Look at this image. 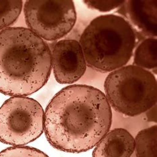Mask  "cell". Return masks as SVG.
<instances>
[{"label": "cell", "mask_w": 157, "mask_h": 157, "mask_svg": "<svg viewBox=\"0 0 157 157\" xmlns=\"http://www.w3.org/2000/svg\"><path fill=\"white\" fill-rule=\"evenodd\" d=\"M22 7L23 2L21 0H0V30L7 28L17 21Z\"/></svg>", "instance_id": "cell-12"}, {"label": "cell", "mask_w": 157, "mask_h": 157, "mask_svg": "<svg viewBox=\"0 0 157 157\" xmlns=\"http://www.w3.org/2000/svg\"><path fill=\"white\" fill-rule=\"evenodd\" d=\"M0 157H48L43 151L29 147H13L0 152Z\"/></svg>", "instance_id": "cell-13"}, {"label": "cell", "mask_w": 157, "mask_h": 157, "mask_svg": "<svg viewBox=\"0 0 157 157\" xmlns=\"http://www.w3.org/2000/svg\"><path fill=\"white\" fill-rule=\"evenodd\" d=\"M111 123L112 111L105 94L92 86L74 85L60 91L48 103L44 130L53 147L80 153L96 147Z\"/></svg>", "instance_id": "cell-1"}, {"label": "cell", "mask_w": 157, "mask_h": 157, "mask_svg": "<svg viewBox=\"0 0 157 157\" xmlns=\"http://www.w3.org/2000/svg\"><path fill=\"white\" fill-rule=\"evenodd\" d=\"M136 43L137 34L131 24L114 14L93 19L80 39L86 64L101 72L124 67L133 55Z\"/></svg>", "instance_id": "cell-3"}, {"label": "cell", "mask_w": 157, "mask_h": 157, "mask_svg": "<svg viewBox=\"0 0 157 157\" xmlns=\"http://www.w3.org/2000/svg\"><path fill=\"white\" fill-rule=\"evenodd\" d=\"M104 90L110 107L127 116L145 113L156 103L155 75L134 65L111 71L105 80Z\"/></svg>", "instance_id": "cell-4"}, {"label": "cell", "mask_w": 157, "mask_h": 157, "mask_svg": "<svg viewBox=\"0 0 157 157\" xmlns=\"http://www.w3.org/2000/svg\"><path fill=\"white\" fill-rule=\"evenodd\" d=\"M24 15L29 30L47 41L63 38L76 22L75 6L70 0L26 1Z\"/></svg>", "instance_id": "cell-6"}, {"label": "cell", "mask_w": 157, "mask_h": 157, "mask_svg": "<svg viewBox=\"0 0 157 157\" xmlns=\"http://www.w3.org/2000/svg\"><path fill=\"white\" fill-rule=\"evenodd\" d=\"M125 1H84L86 4L90 9L96 10L101 12H107L113 10L123 6Z\"/></svg>", "instance_id": "cell-14"}, {"label": "cell", "mask_w": 157, "mask_h": 157, "mask_svg": "<svg viewBox=\"0 0 157 157\" xmlns=\"http://www.w3.org/2000/svg\"><path fill=\"white\" fill-rule=\"evenodd\" d=\"M44 113L33 99L13 97L0 107V141L23 146L34 141L44 131Z\"/></svg>", "instance_id": "cell-5"}, {"label": "cell", "mask_w": 157, "mask_h": 157, "mask_svg": "<svg viewBox=\"0 0 157 157\" xmlns=\"http://www.w3.org/2000/svg\"><path fill=\"white\" fill-rule=\"evenodd\" d=\"M52 69L48 44L29 29L0 30V92L27 96L47 83Z\"/></svg>", "instance_id": "cell-2"}, {"label": "cell", "mask_w": 157, "mask_h": 157, "mask_svg": "<svg viewBox=\"0 0 157 157\" xmlns=\"http://www.w3.org/2000/svg\"><path fill=\"white\" fill-rule=\"evenodd\" d=\"M53 72L60 84L78 81L86 71V61L81 45L74 39L58 41L52 51Z\"/></svg>", "instance_id": "cell-7"}, {"label": "cell", "mask_w": 157, "mask_h": 157, "mask_svg": "<svg viewBox=\"0 0 157 157\" xmlns=\"http://www.w3.org/2000/svg\"><path fill=\"white\" fill-rule=\"evenodd\" d=\"M123 6L135 26L147 35L155 38L157 35L156 1H128Z\"/></svg>", "instance_id": "cell-9"}, {"label": "cell", "mask_w": 157, "mask_h": 157, "mask_svg": "<svg viewBox=\"0 0 157 157\" xmlns=\"http://www.w3.org/2000/svg\"><path fill=\"white\" fill-rule=\"evenodd\" d=\"M134 65L144 69L157 67V40L148 38L140 43L134 53Z\"/></svg>", "instance_id": "cell-10"}, {"label": "cell", "mask_w": 157, "mask_h": 157, "mask_svg": "<svg viewBox=\"0 0 157 157\" xmlns=\"http://www.w3.org/2000/svg\"><path fill=\"white\" fill-rule=\"evenodd\" d=\"M135 151V139L127 130L115 129L108 132L96 147L93 157H131Z\"/></svg>", "instance_id": "cell-8"}, {"label": "cell", "mask_w": 157, "mask_h": 157, "mask_svg": "<svg viewBox=\"0 0 157 157\" xmlns=\"http://www.w3.org/2000/svg\"><path fill=\"white\" fill-rule=\"evenodd\" d=\"M156 125L140 131L135 139L137 157H156Z\"/></svg>", "instance_id": "cell-11"}, {"label": "cell", "mask_w": 157, "mask_h": 157, "mask_svg": "<svg viewBox=\"0 0 157 157\" xmlns=\"http://www.w3.org/2000/svg\"><path fill=\"white\" fill-rule=\"evenodd\" d=\"M146 116L148 121L156 123V104L146 111Z\"/></svg>", "instance_id": "cell-15"}]
</instances>
